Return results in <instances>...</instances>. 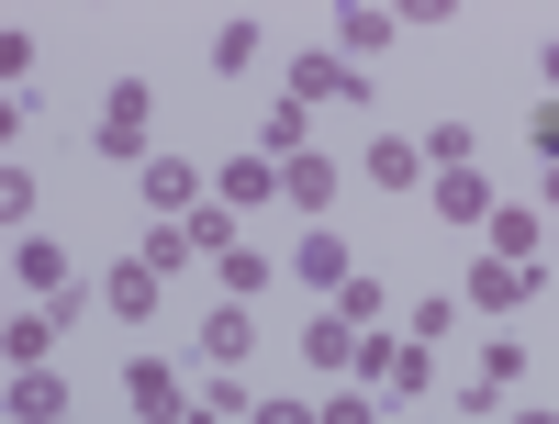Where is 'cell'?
Listing matches in <instances>:
<instances>
[{"label": "cell", "instance_id": "2e32d148", "mask_svg": "<svg viewBox=\"0 0 559 424\" xmlns=\"http://www.w3.org/2000/svg\"><path fill=\"white\" fill-rule=\"evenodd\" d=\"M213 202H224V213H269V202H280V157H258V146L224 157V168H213Z\"/></svg>", "mask_w": 559, "mask_h": 424}, {"label": "cell", "instance_id": "d4e9b609", "mask_svg": "<svg viewBox=\"0 0 559 424\" xmlns=\"http://www.w3.org/2000/svg\"><path fill=\"white\" fill-rule=\"evenodd\" d=\"M459 324H471V302H459V291H426V302H403V336H459Z\"/></svg>", "mask_w": 559, "mask_h": 424}, {"label": "cell", "instance_id": "836d02e7", "mask_svg": "<svg viewBox=\"0 0 559 424\" xmlns=\"http://www.w3.org/2000/svg\"><path fill=\"white\" fill-rule=\"evenodd\" d=\"M537 213H548V223H559V157H548V168H537Z\"/></svg>", "mask_w": 559, "mask_h": 424}, {"label": "cell", "instance_id": "5b68a950", "mask_svg": "<svg viewBox=\"0 0 559 424\" xmlns=\"http://www.w3.org/2000/svg\"><path fill=\"white\" fill-rule=\"evenodd\" d=\"M123 413L134 424H191V380L168 358H123Z\"/></svg>", "mask_w": 559, "mask_h": 424}, {"label": "cell", "instance_id": "5bb4252c", "mask_svg": "<svg viewBox=\"0 0 559 424\" xmlns=\"http://www.w3.org/2000/svg\"><path fill=\"white\" fill-rule=\"evenodd\" d=\"M336 191H347L336 157H292V168H280V202H292L302 223H336Z\"/></svg>", "mask_w": 559, "mask_h": 424}, {"label": "cell", "instance_id": "3957f363", "mask_svg": "<svg viewBox=\"0 0 559 424\" xmlns=\"http://www.w3.org/2000/svg\"><path fill=\"white\" fill-rule=\"evenodd\" d=\"M292 101H302V112H369V101H381V78L347 68L336 45H302V57H292Z\"/></svg>", "mask_w": 559, "mask_h": 424}, {"label": "cell", "instance_id": "ffe728a7", "mask_svg": "<svg viewBox=\"0 0 559 424\" xmlns=\"http://www.w3.org/2000/svg\"><path fill=\"white\" fill-rule=\"evenodd\" d=\"M12 424H68V380L57 368H12V402H0Z\"/></svg>", "mask_w": 559, "mask_h": 424}, {"label": "cell", "instance_id": "7a4b0ae2", "mask_svg": "<svg viewBox=\"0 0 559 424\" xmlns=\"http://www.w3.org/2000/svg\"><path fill=\"white\" fill-rule=\"evenodd\" d=\"M515 391H526V336H481V368L459 380V413L448 424H503Z\"/></svg>", "mask_w": 559, "mask_h": 424}, {"label": "cell", "instance_id": "4fadbf2b", "mask_svg": "<svg viewBox=\"0 0 559 424\" xmlns=\"http://www.w3.org/2000/svg\"><path fill=\"white\" fill-rule=\"evenodd\" d=\"M324 45H336L347 68H369V57H392V45H403V12H381V0H347V12H336V34H324Z\"/></svg>", "mask_w": 559, "mask_h": 424}, {"label": "cell", "instance_id": "ac0fdd59", "mask_svg": "<svg viewBox=\"0 0 559 424\" xmlns=\"http://www.w3.org/2000/svg\"><path fill=\"white\" fill-rule=\"evenodd\" d=\"M202 358H213V368H247V358H258V302H213V313H202Z\"/></svg>", "mask_w": 559, "mask_h": 424}, {"label": "cell", "instance_id": "7402d4cb", "mask_svg": "<svg viewBox=\"0 0 559 424\" xmlns=\"http://www.w3.org/2000/svg\"><path fill=\"white\" fill-rule=\"evenodd\" d=\"M134 257H146V268L168 279V291H179V279L202 268V246H191V223H146V234H134Z\"/></svg>", "mask_w": 559, "mask_h": 424}, {"label": "cell", "instance_id": "44dd1931", "mask_svg": "<svg viewBox=\"0 0 559 424\" xmlns=\"http://www.w3.org/2000/svg\"><path fill=\"white\" fill-rule=\"evenodd\" d=\"M258 157H280V168H292V157H313V112L292 101V89H280V101H269V123H258Z\"/></svg>", "mask_w": 559, "mask_h": 424}, {"label": "cell", "instance_id": "9c48e42d", "mask_svg": "<svg viewBox=\"0 0 559 424\" xmlns=\"http://www.w3.org/2000/svg\"><path fill=\"white\" fill-rule=\"evenodd\" d=\"M292 279H302L313 302H336L347 279H358V246H347L336 223H302V246H292Z\"/></svg>", "mask_w": 559, "mask_h": 424}, {"label": "cell", "instance_id": "9a60e30c", "mask_svg": "<svg viewBox=\"0 0 559 424\" xmlns=\"http://www.w3.org/2000/svg\"><path fill=\"white\" fill-rule=\"evenodd\" d=\"M258 57H269V23H258V12H224L213 45H202V78H247Z\"/></svg>", "mask_w": 559, "mask_h": 424}, {"label": "cell", "instance_id": "4316f807", "mask_svg": "<svg viewBox=\"0 0 559 424\" xmlns=\"http://www.w3.org/2000/svg\"><path fill=\"white\" fill-rule=\"evenodd\" d=\"M381 413H392V402L369 391V380H336V391L313 402V424H381Z\"/></svg>", "mask_w": 559, "mask_h": 424}, {"label": "cell", "instance_id": "cb8c5ba5", "mask_svg": "<svg viewBox=\"0 0 559 424\" xmlns=\"http://www.w3.org/2000/svg\"><path fill=\"white\" fill-rule=\"evenodd\" d=\"M213 279H224V302H269L280 257H269V246H236V257H213Z\"/></svg>", "mask_w": 559, "mask_h": 424}, {"label": "cell", "instance_id": "d590c367", "mask_svg": "<svg viewBox=\"0 0 559 424\" xmlns=\"http://www.w3.org/2000/svg\"><path fill=\"white\" fill-rule=\"evenodd\" d=\"M537 68H548V89H559V34H548V57H537Z\"/></svg>", "mask_w": 559, "mask_h": 424}, {"label": "cell", "instance_id": "83f0119b", "mask_svg": "<svg viewBox=\"0 0 559 424\" xmlns=\"http://www.w3.org/2000/svg\"><path fill=\"white\" fill-rule=\"evenodd\" d=\"M191 246H202V257H236V246H247V213L202 202V213H191Z\"/></svg>", "mask_w": 559, "mask_h": 424}, {"label": "cell", "instance_id": "8992f818", "mask_svg": "<svg viewBox=\"0 0 559 424\" xmlns=\"http://www.w3.org/2000/svg\"><path fill=\"white\" fill-rule=\"evenodd\" d=\"M492 202H503V191H492V168H437V179H426V213H437L448 234H481Z\"/></svg>", "mask_w": 559, "mask_h": 424}, {"label": "cell", "instance_id": "ba28073f", "mask_svg": "<svg viewBox=\"0 0 559 424\" xmlns=\"http://www.w3.org/2000/svg\"><path fill=\"white\" fill-rule=\"evenodd\" d=\"M358 179H369V191H392V202L426 191V179H437V168H426V134H392V123H381V134L358 146Z\"/></svg>", "mask_w": 559, "mask_h": 424}, {"label": "cell", "instance_id": "484cf974", "mask_svg": "<svg viewBox=\"0 0 559 424\" xmlns=\"http://www.w3.org/2000/svg\"><path fill=\"white\" fill-rule=\"evenodd\" d=\"M191 402H202L213 424H247V413H258V391L236 380V368H202V391H191Z\"/></svg>", "mask_w": 559, "mask_h": 424}, {"label": "cell", "instance_id": "603a6c76", "mask_svg": "<svg viewBox=\"0 0 559 424\" xmlns=\"http://www.w3.org/2000/svg\"><path fill=\"white\" fill-rule=\"evenodd\" d=\"M324 313H347L358 336H392V291H381V268H358V279H347V291L324 302Z\"/></svg>", "mask_w": 559, "mask_h": 424}, {"label": "cell", "instance_id": "e575fe53", "mask_svg": "<svg viewBox=\"0 0 559 424\" xmlns=\"http://www.w3.org/2000/svg\"><path fill=\"white\" fill-rule=\"evenodd\" d=\"M503 424H559V413H548V402H526V413H503Z\"/></svg>", "mask_w": 559, "mask_h": 424}, {"label": "cell", "instance_id": "4dcf8cb0", "mask_svg": "<svg viewBox=\"0 0 559 424\" xmlns=\"http://www.w3.org/2000/svg\"><path fill=\"white\" fill-rule=\"evenodd\" d=\"M34 123H45V78H23V89H12V101H0V134H12V146H23V134H34Z\"/></svg>", "mask_w": 559, "mask_h": 424}, {"label": "cell", "instance_id": "e0dca14e", "mask_svg": "<svg viewBox=\"0 0 559 424\" xmlns=\"http://www.w3.org/2000/svg\"><path fill=\"white\" fill-rule=\"evenodd\" d=\"M481 246H492V257H515V268H537V257H548V213H537V202H492Z\"/></svg>", "mask_w": 559, "mask_h": 424}, {"label": "cell", "instance_id": "277c9868", "mask_svg": "<svg viewBox=\"0 0 559 424\" xmlns=\"http://www.w3.org/2000/svg\"><path fill=\"white\" fill-rule=\"evenodd\" d=\"M537 291H548V257H537V268H515V257L471 246V268H459V302H471V313H515V302H537Z\"/></svg>", "mask_w": 559, "mask_h": 424}, {"label": "cell", "instance_id": "6da1fadb", "mask_svg": "<svg viewBox=\"0 0 559 424\" xmlns=\"http://www.w3.org/2000/svg\"><path fill=\"white\" fill-rule=\"evenodd\" d=\"M146 123H157V89L123 68V78L102 89V112H90V157H112V168H146V157H157V146H146Z\"/></svg>", "mask_w": 559, "mask_h": 424}, {"label": "cell", "instance_id": "52a82bcc", "mask_svg": "<svg viewBox=\"0 0 559 424\" xmlns=\"http://www.w3.org/2000/svg\"><path fill=\"white\" fill-rule=\"evenodd\" d=\"M102 313H112V324H157V313H168V279L134 257V246H112V268H102Z\"/></svg>", "mask_w": 559, "mask_h": 424}, {"label": "cell", "instance_id": "8d00e7d4", "mask_svg": "<svg viewBox=\"0 0 559 424\" xmlns=\"http://www.w3.org/2000/svg\"><path fill=\"white\" fill-rule=\"evenodd\" d=\"M548 246H559V223H548Z\"/></svg>", "mask_w": 559, "mask_h": 424}, {"label": "cell", "instance_id": "30bf717a", "mask_svg": "<svg viewBox=\"0 0 559 424\" xmlns=\"http://www.w3.org/2000/svg\"><path fill=\"white\" fill-rule=\"evenodd\" d=\"M134 191H146V213L157 223H191L213 191H202V157H146V168H134Z\"/></svg>", "mask_w": 559, "mask_h": 424}, {"label": "cell", "instance_id": "f546056e", "mask_svg": "<svg viewBox=\"0 0 559 424\" xmlns=\"http://www.w3.org/2000/svg\"><path fill=\"white\" fill-rule=\"evenodd\" d=\"M0 223H12V234H34V168H23V157L0 168Z\"/></svg>", "mask_w": 559, "mask_h": 424}, {"label": "cell", "instance_id": "d6a6232c", "mask_svg": "<svg viewBox=\"0 0 559 424\" xmlns=\"http://www.w3.org/2000/svg\"><path fill=\"white\" fill-rule=\"evenodd\" d=\"M247 424H313V402H302V391H269V402H258Z\"/></svg>", "mask_w": 559, "mask_h": 424}, {"label": "cell", "instance_id": "7c38bea8", "mask_svg": "<svg viewBox=\"0 0 559 424\" xmlns=\"http://www.w3.org/2000/svg\"><path fill=\"white\" fill-rule=\"evenodd\" d=\"M358 324L347 313H302V368H313V380H358Z\"/></svg>", "mask_w": 559, "mask_h": 424}, {"label": "cell", "instance_id": "f1b7e54d", "mask_svg": "<svg viewBox=\"0 0 559 424\" xmlns=\"http://www.w3.org/2000/svg\"><path fill=\"white\" fill-rule=\"evenodd\" d=\"M426 168H481V134H471V123H459V112H448V123L426 134Z\"/></svg>", "mask_w": 559, "mask_h": 424}, {"label": "cell", "instance_id": "1f68e13d", "mask_svg": "<svg viewBox=\"0 0 559 424\" xmlns=\"http://www.w3.org/2000/svg\"><path fill=\"white\" fill-rule=\"evenodd\" d=\"M526 146H537V168L559 157V101H537V112H526Z\"/></svg>", "mask_w": 559, "mask_h": 424}, {"label": "cell", "instance_id": "d6986e66", "mask_svg": "<svg viewBox=\"0 0 559 424\" xmlns=\"http://www.w3.org/2000/svg\"><path fill=\"white\" fill-rule=\"evenodd\" d=\"M57 336H68V324L45 313V302H12V324H0V347H12V368H45V358H57Z\"/></svg>", "mask_w": 559, "mask_h": 424}, {"label": "cell", "instance_id": "8fae6325", "mask_svg": "<svg viewBox=\"0 0 559 424\" xmlns=\"http://www.w3.org/2000/svg\"><path fill=\"white\" fill-rule=\"evenodd\" d=\"M68 246H57V234H12V302H57L68 291Z\"/></svg>", "mask_w": 559, "mask_h": 424}]
</instances>
